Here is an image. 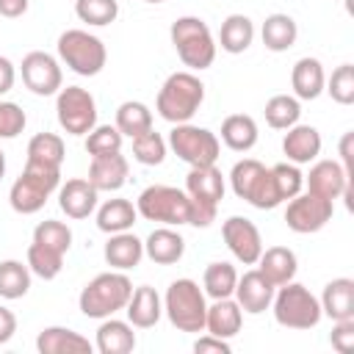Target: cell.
Listing matches in <instances>:
<instances>
[{
    "label": "cell",
    "instance_id": "obj_48",
    "mask_svg": "<svg viewBox=\"0 0 354 354\" xmlns=\"http://www.w3.org/2000/svg\"><path fill=\"white\" fill-rule=\"evenodd\" d=\"M194 351L196 354H207V351H216V354H230L232 348H230V343L224 340V337H216V335H205V337H199L196 343H194Z\"/></svg>",
    "mask_w": 354,
    "mask_h": 354
},
{
    "label": "cell",
    "instance_id": "obj_14",
    "mask_svg": "<svg viewBox=\"0 0 354 354\" xmlns=\"http://www.w3.org/2000/svg\"><path fill=\"white\" fill-rule=\"evenodd\" d=\"M221 238L227 243V249L232 252V257L243 266H254L260 252H263V238H260V230L243 218V216H230L224 224H221Z\"/></svg>",
    "mask_w": 354,
    "mask_h": 354
},
{
    "label": "cell",
    "instance_id": "obj_15",
    "mask_svg": "<svg viewBox=\"0 0 354 354\" xmlns=\"http://www.w3.org/2000/svg\"><path fill=\"white\" fill-rule=\"evenodd\" d=\"M348 174L337 160H315L310 174L304 177L307 191L318 194L329 202H335L337 196H351V185H348Z\"/></svg>",
    "mask_w": 354,
    "mask_h": 354
},
{
    "label": "cell",
    "instance_id": "obj_7",
    "mask_svg": "<svg viewBox=\"0 0 354 354\" xmlns=\"http://www.w3.org/2000/svg\"><path fill=\"white\" fill-rule=\"evenodd\" d=\"M61 185V169H47V166H33L25 163V171L14 180L8 191V202L17 213L30 216L44 207L50 194Z\"/></svg>",
    "mask_w": 354,
    "mask_h": 354
},
{
    "label": "cell",
    "instance_id": "obj_2",
    "mask_svg": "<svg viewBox=\"0 0 354 354\" xmlns=\"http://www.w3.org/2000/svg\"><path fill=\"white\" fill-rule=\"evenodd\" d=\"M202 100H205V83L191 72H174L160 86L155 108L166 122L183 124L199 111Z\"/></svg>",
    "mask_w": 354,
    "mask_h": 354
},
{
    "label": "cell",
    "instance_id": "obj_12",
    "mask_svg": "<svg viewBox=\"0 0 354 354\" xmlns=\"http://www.w3.org/2000/svg\"><path fill=\"white\" fill-rule=\"evenodd\" d=\"M332 213H335V205L329 199L310 194V191L307 194L299 191L285 207V224H288V230H293L299 235H310V232L324 230L329 224Z\"/></svg>",
    "mask_w": 354,
    "mask_h": 354
},
{
    "label": "cell",
    "instance_id": "obj_52",
    "mask_svg": "<svg viewBox=\"0 0 354 354\" xmlns=\"http://www.w3.org/2000/svg\"><path fill=\"white\" fill-rule=\"evenodd\" d=\"M28 11V0H0V14L8 19H17Z\"/></svg>",
    "mask_w": 354,
    "mask_h": 354
},
{
    "label": "cell",
    "instance_id": "obj_8",
    "mask_svg": "<svg viewBox=\"0 0 354 354\" xmlns=\"http://www.w3.org/2000/svg\"><path fill=\"white\" fill-rule=\"evenodd\" d=\"M136 210L147 221H158L166 227H180L191 221V196L171 185H149L138 194Z\"/></svg>",
    "mask_w": 354,
    "mask_h": 354
},
{
    "label": "cell",
    "instance_id": "obj_42",
    "mask_svg": "<svg viewBox=\"0 0 354 354\" xmlns=\"http://www.w3.org/2000/svg\"><path fill=\"white\" fill-rule=\"evenodd\" d=\"M122 133L116 130V124H94L91 133H86V152L94 155H111V152H122Z\"/></svg>",
    "mask_w": 354,
    "mask_h": 354
},
{
    "label": "cell",
    "instance_id": "obj_19",
    "mask_svg": "<svg viewBox=\"0 0 354 354\" xmlns=\"http://www.w3.org/2000/svg\"><path fill=\"white\" fill-rule=\"evenodd\" d=\"M127 158L122 152H111V155H94L88 163V183L97 191H119L127 183Z\"/></svg>",
    "mask_w": 354,
    "mask_h": 354
},
{
    "label": "cell",
    "instance_id": "obj_49",
    "mask_svg": "<svg viewBox=\"0 0 354 354\" xmlns=\"http://www.w3.org/2000/svg\"><path fill=\"white\" fill-rule=\"evenodd\" d=\"M340 166L346 169V174L348 177H354V133L348 130V133H343V138H340Z\"/></svg>",
    "mask_w": 354,
    "mask_h": 354
},
{
    "label": "cell",
    "instance_id": "obj_45",
    "mask_svg": "<svg viewBox=\"0 0 354 354\" xmlns=\"http://www.w3.org/2000/svg\"><path fill=\"white\" fill-rule=\"evenodd\" d=\"M271 177H274V185H277V194H279L282 202L293 199L301 191V185H304V174L299 171L296 163H277V166H271Z\"/></svg>",
    "mask_w": 354,
    "mask_h": 354
},
{
    "label": "cell",
    "instance_id": "obj_31",
    "mask_svg": "<svg viewBox=\"0 0 354 354\" xmlns=\"http://www.w3.org/2000/svg\"><path fill=\"white\" fill-rule=\"evenodd\" d=\"M254 41V25L246 14H230L224 22H221V30H218V44L224 53L230 55H238L243 50H249V44Z\"/></svg>",
    "mask_w": 354,
    "mask_h": 354
},
{
    "label": "cell",
    "instance_id": "obj_4",
    "mask_svg": "<svg viewBox=\"0 0 354 354\" xmlns=\"http://www.w3.org/2000/svg\"><path fill=\"white\" fill-rule=\"evenodd\" d=\"M163 313L180 332H202L207 315L205 290L194 279H174L163 296Z\"/></svg>",
    "mask_w": 354,
    "mask_h": 354
},
{
    "label": "cell",
    "instance_id": "obj_43",
    "mask_svg": "<svg viewBox=\"0 0 354 354\" xmlns=\"http://www.w3.org/2000/svg\"><path fill=\"white\" fill-rule=\"evenodd\" d=\"M133 158L138 163H144V166L163 163V158H166V141H163V136L155 133V130H147V133L136 136L133 138Z\"/></svg>",
    "mask_w": 354,
    "mask_h": 354
},
{
    "label": "cell",
    "instance_id": "obj_37",
    "mask_svg": "<svg viewBox=\"0 0 354 354\" xmlns=\"http://www.w3.org/2000/svg\"><path fill=\"white\" fill-rule=\"evenodd\" d=\"M235 282H238V271L230 266V263H210L202 274V285H205V293L210 299H227L235 293Z\"/></svg>",
    "mask_w": 354,
    "mask_h": 354
},
{
    "label": "cell",
    "instance_id": "obj_6",
    "mask_svg": "<svg viewBox=\"0 0 354 354\" xmlns=\"http://www.w3.org/2000/svg\"><path fill=\"white\" fill-rule=\"evenodd\" d=\"M271 307H274V318L279 326H288V329H313L318 326L321 321V301L299 282H285L279 285V290H274V299H271Z\"/></svg>",
    "mask_w": 354,
    "mask_h": 354
},
{
    "label": "cell",
    "instance_id": "obj_47",
    "mask_svg": "<svg viewBox=\"0 0 354 354\" xmlns=\"http://www.w3.org/2000/svg\"><path fill=\"white\" fill-rule=\"evenodd\" d=\"M329 343H332V348H335V351L348 354V351L354 348V318L335 321L332 335H329Z\"/></svg>",
    "mask_w": 354,
    "mask_h": 354
},
{
    "label": "cell",
    "instance_id": "obj_23",
    "mask_svg": "<svg viewBox=\"0 0 354 354\" xmlns=\"http://www.w3.org/2000/svg\"><path fill=\"white\" fill-rule=\"evenodd\" d=\"M144 254L158 263V266H171L180 263L185 254V238L180 232H174L171 227H158L147 235L144 241Z\"/></svg>",
    "mask_w": 354,
    "mask_h": 354
},
{
    "label": "cell",
    "instance_id": "obj_41",
    "mask_svg": "<svg viewBox=\"0 0 354 354\" xmlns=\"http://www.w3.org/2000/svg\"><path fill=\"white\" fill-rule=\"evenodd\" d=\"M33 241L58 252V254H66L69 246H72V230L64 224V221H55V218H47L41 224H36L33 230Z\"/></svg>",
    "mask_w": 354,
    "mask_h": 354
},
{
    "label": "cell",
    "instance_id": "obj_10",
    "mask_svg": "<svg viewBox=\"0 0 354 354\" xmlns=\"http://www.w3.org/2000/svg\"><path fill=\"white\" fill-rule=\"evenodd\" d=\"M169 147L188 166H210V163L218 160V152H221V144H218L216 133H210L207 127L188 124V122L171 127Z\"/></svg>",
    "mask_w": 354,
    "mask_h": 354
},
{
    "label": "cell",
    "instance_id": "obj_29",
    "mask_svg": "<svg viewBox=\"0 0 354 354\" xmlns=\"http://www.w3.org/2000/svg\"><path fill=\"white\" fill-rule=\"evenodd\" d=\"M97 351L100 354H130L136 348V332L130 321L105 318L97 329Z\"/></svg>",
    "mask_w": 354,
    "mask_h": 354
},
{
    "label": "cell",
    "instance_id": "obj_53",
    "mask_svg": "<svg viewBox=\"0 0 354 354\" xmlns=\"http://www.w3.org/2000/svg\"><path fill=\"white\" fill-rule=\"evenodd\" d=\"M3 174H6V155H3V149H0V180H3Z\"/></svg>",
    "mask_w": 354,
    "mask_h": 354
},
{
    "label": "cell",
    "instance_id": "obj_33",
    "mask_svg": "<svg viewBox=\"0 0 354 354\" xmlns=\"http://www.w3.org/2000/svg\"><path fill=\"white\" fill-rule=\"evenodd\" d=\"M64 138L55 136V133H36L30 141H28V160L25 163H33V166H47V169H61L64 163Z\"/></svg>",
    "mask_w": 354,
    "mask_h": 354
},
{
    "label": "cell",
    "instance_id": "obj_17",
    "mask_svg": "<svg viewBox=\"0 0 354 354\" xmlns=\"http://www.w3.org/2000/svg\"><path fill=\"white\" fill-rule=\"evenodd\" d=\"M185 194L199 205L218 207V202L224 199V174L216 169V163L191 166V171L185 177Z\"/></svg>",
    "mask_w": 354,
    "mask_h": 354
},
{
    "label": "cell",
    "instance_id": "obj_46",
    "mask_svg": "<svg viewBox=\"0 0 354 354\" xmlns=\"http://www.w3.org/2000/svg\"><path fill=\"white\" fill-rule=\"evenodd\" d=\"M25 124H28L25 111L17 102L0 100V138H17L25 130Z\"/></svg>",
    "mask_w": 354,
    "mask_h": 354
},
{
    "label": "cell",
    "instance_id": "obj_18",
    "mask_svg": "<svg viewBox=\"0 0 354 354\" xmlns=\"http://www.w3.org/2000/svg\"><path fill=\"white\" fill-rule=\"evenodd\" d=\"M97 188L83 180V177H72L64 185H58V205L69 218H88L97 210Z\"/></svg>",
    "mask_w": 354,
    "mask_h": 354
},
{
    "label": "cell",
    "instance_id": "obj_20",
    "mask_svg": "<svg viewBox=\"0 0 354 354\" xmlns=\"http://www.w3.org/2000/svg\"><path fill=\"white\" fill-rule=\"evenodd\" d=\"M282 152L290 163H310L321 155V133L313 124H293L282 138Z\"/></svg>",
    "mask_w": 354,
    "mask_h": 354
},
{
    "label": "cell",
    "instance_id": "obj_39",
    "mask_svg": "<svg viewBox=\"0 0 354 354\" xmlns=\"http://www.w3.org/2000/svg\"><path fill=\"white\" fill-rule=\"evenodd\" d=\"M75 14L80 22L102 28L119 17V0H75Z\"/></svg>",
    "mask_w": 354,
    "mask_h": 354
},
{
    "label": "cell",
    "instance_id": "obj_24",
    "mask_svg": "<svg viewBox=\"0 0 354 354\" xmlns=\"http://www.w3.org/2000/svg\"><path fill=\"white\" fill-rule=\"evenodd\" d=\"M257 268H260V274H263L274 288H279V285H285V282H290V279L296 277L299 263H296L293 249H288V246H268V249L260 252Z\"/></svg>",
    "mask_w": 354,
    "mask_h": 354
},
{
    "label": "cell",
    "instance_id": "obj_11",
    "mask_svg": "<svg viewBox=\"0 0 354 354\" xmlns=\"http://www.w3.org/2000/svg\"><path fill=\"white\" fill-rule=\"evenodd\" d=\"M55 116H58V124L69 136H86L97 124V102H94V97L86 88L66 86V88L58 91Z\"/></svg>",
    "mask_w": 354,
    "mask_h": 354
},
{
    "label": "cell",
    "instance_id": "obj_44",
    "mask_svg": "<svg viewBox=\"0 0 354 354\" xmlns=\"http://www.w3.org/2000/svg\"><path fill=\"white\" fill-rule=\"evenodd\" d=\"M324 88L329 91V97L337 105H351L354 102V66L351 64H340L332 77L324 83Z\"/></svg>",
    "mask_w": 354,
    "mask_h": 354
},
{
    "label": "cell",
    "instance_id": "obj_25",
    "mask_svg": "<svg viewBox=\"0 0 354 354\" xmlns=\"http://www.w3.org/2000/svg\"><path fill=\"white\" fill-rule=\"evenodd\" d=\"M241 324H243V310L238 307V301H232L230 296L213 299V304L207 307V315H205V329L210 335L230 340L241 332Z\"/></svg>",
    "mask_w": 354,
    "mask_h": 354
},
{
    "label": "cell",
    "instance_id": "obj_1",
    "mask_svg": "<svg viewBox=\"0 0 354 354\" xmlns=\"http://www.w3.org/2000/svg\"><path fill=\"white\" fill-rule=\"evenodd\" d=\"M133 293V282L122 271H105L97 274L83 290H80V313L86 318H111L113 313L124 310Z\"/></svg>",
    "mask_w": 354,
    "mask_h": 354
},
{
    "label": "cell",
    "instance_id": "obj_28",
    "mask_svg": "<svg viewBox=\"0 0 354 354\" xmlns=\"http://www.w3.org/2000/svg\"><path fill=\"white\" fill-rule=\"evenodd\" d=\"M324 83H326V75H324V66L318 58H299L290 69V86H293V94L296 100H315L321 91H324Z\"/></svg>",
    "mask_w": 354,
    "mask_h": 354
},
{
    "label": "cell",
    "instance_id": "obj_3",
    "mask_svg": "<svg viewBox=\"0 0 354 354\" xmlns=\"http://www.w3.org/2000/svg\"><path fill=\"white\" fill-rule=\"evenodd\" d=\"M171 44L180 55V61L191 69H207L216 61V39L205 19L199 17H180L171 22Z\"/></svg>",
    "mask_w": 354,
    "mask_h": 354
},
{
    "label": "cell",
    "instance_id": "obj_54",
    "mask_svg": "<svg viewBox=\"0 0 354 354\" xmlns=\"http://www.w3.org/2000/svg\"><path fill=\"white\" fill-rule=\"evenodd\" d=\"M144 3H163V0H144Z\"/></svg>",
    "mask_w": 354,
    "mask_h": 354
},
{
    "label": "cell",
    "instance_id": "obj_9",
    "mask_svg": "<svg viewBox=\"0 0 354 354\" xmlns=\"http://www.w3.org/2000/svg\"><path fill=\"white\" fill-rule=\"evenodd\" d=\"M58 58L75 75L94 77V75L102 72V66L108 61V53H105V44L97 36H91L88 30L72 28V30H64L58 36Z\"/></svg>",
    "mask_w": 354,
    "mask_h": 354
},
{
    "label": "cell",
    "instance_id": "obj_22",
    "mask_svg": "<svg viewBox=\"0 0 354 354\" xmlns=\"http://www.w3.org/2000/svg\"><path fill=\"white\" fill-rule=\"evenodd\" d=\"M36 348L41 354H91L88 337L66 326H44L36 337Z\"/></svg>",
    "mask_w": 354,
    "mask_h": 354
},
{
    "label": "cell",
    "instance_id": "obj_51",
    "mask_svg": "<svg viewBox=\"0 0 354 354\" xmlns=\"http://www.w3.org/2000/svg\"><path fill=\"white\" fill-rule=\"evenodd\" d=\"M14 80H17V69H14V64H11L6 55H0V94H8L11 86H14Z\"/></svg>",
    "mask_w": 354,
    "mask_h": 354
},
{
    "label": "cell",
    "instance_id": "obj_13",
    "mask_svg": "<svg viewBox=\"0 0 354 354\" xmlns=\"http://www.w3.org/2000/svg\"><path fill=\"white\" fill-rule=\"evenodd\" d=\"M22 83L39 94V97H50V94H58L61 91V83H64V75H61V64L50 55V53H41V50H33L22 58Z\"/></svg>",
    "mask_w": 354,
    "mask_h": 354
},
{
    "label": "cell",
    "instance_id": "obj_32",
    "mask_svg": "<svg viewBox=\"0 0 354 354\" xmlns=\"http://www.w3.org/2000/svg\"><path fill=\"white\" fill-rule=\"evenodd\" d=\"M257 122L246 113H232L221 122V141L235 152H249L257 144Z\"/></svg>",
    "mask_w": 354,
    "mask_h": 354
},
{
    "label": "cell",
    "instance_id": "obj_36",
    "mask_svg": "<svg viewBox=\"0 0 354 354\" xmlns=\"http://www.w3.org/2000/svg\"><path fill=\"white\" fill-rule=\"evenodd\" d=\"M30 290V268L28 263L22 266L19 260H3L0 263V296L14 301L22 299Z\"/></svg>",
    "mask_w": 354,
    "mask_h": 354
},
{
    "label": "cell",
    "instance_id": "obj_50",
    "mask_svg": "<svg viewBox=\"0 0 354 354\" xmlns=\"http://www.w3.org/2000/svg\"><path fill=\"white\" fill-rule=\"evenodd\" d=\"M14 332H17V315L0 304V346L8 343L14 337Z\"/></svg>",
    "mask_w": 354,
    "mask_h": 354
},
{
    "label": "cell",
    "instance_id": "obj_27",
    "mask_svg": "<svg viewBox=\"0 0 354 354\" xmlns=\"http://www.w3.org/2000/svg\"><path fill=\"white\" fill-rule=\"evenodd\" d=\"M318 301H321V313L329 315L332 321L354 318V279L337 277V279L326 282Z\"/></svg>",
    "mask_w": 354,
    "mask_h": 354
},
{
    "label": "cell",
    "instance_id": "obj_21",
    "mask_svg": "<svg viewBox=\"0 0 354 354\" xmlns=\"http://www.w3.org/2000/svg\"><path fill=\"white\" fill-rule=\"evenodd\" d=\"M124 313H127V321H130L136 329H149V326H155V324L160 321V315H163V299L158 296L155 288L138 285V288H133Z\"/></svg>",
    "mask_w": 354,
    "mask_h": 354
},
{
    "label": "cell",
    "instance_id": "obj_5",
    "mask_svg": "<svg viewBox=\"0 0 354 354\" xmlns=\"http://www.w3.org/2000/svg\"><path fill=\"white\" fill-rule=\"evenodd\" d=\"M230 185H232L238 199L249 202L257 210H271V207L282 205V199L277 194V185H274V177H271V169H266L254 158H243L232 166Z\"/></svg>",
    "mask_w": 354,
    "mask_h": 354
},
{
    "label": "cell",
    "instance_id": "obj_40",
    "mask_svg": "<svg viewBox=\"0 0 354 354\" xmlns=\"http://www.w3.org/2000/svg\"><path fill=\"white\" fill-rule=\"evenodd\" d=\"M28 268H30V274H36L41 279H55L64 268V254H58V252L33 241L28 246Z\"/></svg>",
    "mask_w": 354,
    "mask_h": 354
},
{
    "label": "cell",
    "instance_id": "obj_30",
    "mask_svg": "<svg viewBox=\"0 0 354 354\" xmlns=\"http://www.w3.org/2000/svg\"><path fill=\"white\" fill-rule=\"evenodd\" d=\"M260 36H263L266 50H271V53H285V50H290V47L296 44V39H299V25H296V19H293L290 14H268L266 22H263Z\"/></svg>",
    "mask_w": 354,
    "mask_h": 354
},
{
    "label": "cell",
    "instance_id": "obj_35",
    "mask_svg": "<svg viewBox=\"0 0 354 354\" xmlns=\"http://www.w3.org/2000/svg\"><path fill=\"white\" fill-rule=\"evenodd\" d=\"M116 130L127 138H136L147 130H152V111L138 102V100H127L116 108Z\"/></svg>",
    "mask_w": 354,
    "mask_h": 354
},
{
    "label": "cell",
    "instance_id": "obj_38",
    "mask_svg": "<svg viewBox=\"0 0 354 354\" xmlns=\"http://www.w3.org/2000/svg\"><path fill=\"white\" fill-rule=\"evenodd\" d=\"M299 116H301V105H299V100L290 97V94H274V97L266 102V122H268V127H274V130H288V127H293V124L299 122Z\"/></svg>",
    "mask_w": 354,
    "mask_h": 354
},
{
    "label": "cell",
    "instance_id": "obj_34",
    "mask_svg": "<svg viewBox=\"0 0 354 354\" xmlns=\"http://www.w3.org/2000/svg\"><path fill=\"white\" fill-rule=\"evenodd\" d=\"M136 218H138V210L127 199H108L97 210V227L102 232H108V235L130 230L136 224Z\"/></svg>",
    "mask_w": 354,
    "mask_h": 354
},
{
    "label": "cell",
    "instance_id": "obj_16",
    "mask_svg": "<svg viewBox=\"0 0 354 354\" xmlns=\"http://www.w3.org/2000/svg\"><path fill=\"white\" fill-rule=\"evenodd\" d=\"M274 285L260 274V268H249L243 277H238L235 282V301L243 313H252V315H260L271 307V299H274Z\"/></svg>",
    "mask_w": 354,
    "mask_h": 354
},
{
    "label": "cell",
    "instance_id": "obj_26",
    "mask_svg": "<svg viewBox=\"0 0 354 354\" xmlns=\"http://www.w3.org/2000/svg\"><path fill=\"white\" fill-rule=\"evenodd\" d=\"M105 263L116 271H130L141 263L144 257V241H138L133 232H113L105 243Z\"/></svg>",
    "mask_w": 354,
    "mask_h": 354
}]
</instances>
